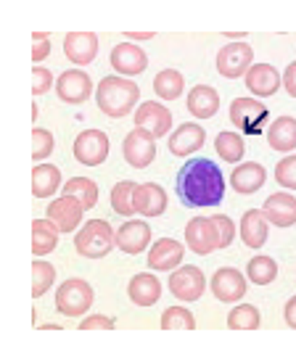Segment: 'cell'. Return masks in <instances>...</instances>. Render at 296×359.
I'll list each match as a JSON object with an SVG mask.
<instances>
[{
	"label": "cell",
	"instance_id": "6da1fadb",
	"mask_svg": "<svg viewBox=\"0 0 296 359\" xmlns=\"http://www.w3.org/2000/svg\"><path fill=\"white\" fill-rule=\"evenodd\" d=\"M175 191L185 206L206 209L222 203L225 196V177L212 158H191L185 161L175 177Z\"/></svg>",
	"mask_w": 296,
	"mask_h": 359
},
{
	"label": "cell",
	"instance_id": "7a4b0ae2",
	"mask_svg": "<svg viewBox=\"0 0 296 359\" xmlns=\"http://www.w3.org/2000/svg\"><path fill=\"white\" fill-rule=\"evenodd\" d=\"M137 98H140V88L133 79L127 77H103L95 88V103L101 114L112 116V119H122L135 109Z\"/></svg>",
	"mask_w": 296,
	"mask_h": 359
},
{
	"label": "cell",
	"instance_id": "3957f363",
	"mask_svg": "<svg viewBox=\"0 0 296 359\" xmlns=\"http://www.w3.org/2000/svg\"><path fill=\"white\" fill-rule=\"evenodd\" d=\"M116 246V233L106 219H90L85 222L77 238H74V248L77 254L85 259H103L109 257V251Z\"/></svg>",
	"mask_w": 296,
	"mask_h": 359
},
{
	"label": "cell",
	"instance_id": "277c9868",
	"mask_svg": "<svg viewBox=\"0 0 296 359\" xmlns=\"http://www.w3.org/2000/svg\"><path fill=\"white\" fill-rule=\"evenodd\" d=\"M93 285L80 280V278H69L58 285L56 291V312L64 317H82L90 312L93 306Z\"/></svg>",
	"mask_w": 296,
	"mask_h": 359
},
{
	"label": "cell",
	"instance_id": "5b68a950",
	"mask_svg": "<svg viewBox=\"0 0 296 359\" xmlns=\"http://www.w3.org/2000/svg\"><path fill=\"white\" fill-rule=\"evenodd\" d=\"M267 106L257 98H233L230 103V122L243 135H260L262 124L267 122Z\"/></svg>",
	"mask_w": 296,
	"mask_h": 359
},
{
	"label": "cell",
	"instance_id": "8992f818",
	"mask_svg": "<svg viewBox=\"0 0 296 359\" xmlns=\"http://www.w3.org/2000/svg\"><path fill=\"white\" fill-rule=\"evenodd\" d=\"M251 67H254V50L246 43H230L225 48H220V53H217V72H220V77H246V72Z\"/></svg>",
	"mask_w": 296,
	"mask_h": 359
},
{
	"label": "cell",
	"instance_id": "52a82bcc",
	"mask_svg": "<svg viewBox=\"0 0 296 359\" xmlns=\"http://www.w3.org/2000/svg\"><path fill=\"white\" fill-rule=\"evenodd\" d=\"M206 291L204 272L194 264H182L170 275V293L180 302H199Z\"/></svg>",
	"mask_w": 296,
	"mask_h": 359
},
{
	"label": "cell",
	"instance_id": "ba28073f",
	"mask_svg": "<svg viewBox=\"0 0 296 359\" xmlns=\"http://www.w3.org/2000/svg\"><path fill=\"white\" fill-rule=\"evenodd\" d=\"M122 154H125V161L135 169H146L148 164H154L156 158V137L146 130L135 127L133 133L125 135L122 140Z\"/></svg>",
	"mask_w": 296,
	"mask_h": 359
},
{
	"label": "cell",
	"instance_id": "9c48e42d",
	"mask_svg": "<svg viewBox=\"0 0 296 359\" xmlns=\"http://www.w3.org/2000/svg\"><path fill=\"white\" fill-rule=\"evenodd\" d=\"M74 158L85 167H98L109 158V135L101 130H85L74 140Z\"/></svg>",
	"mask_w": 296,
	"mask_h": 359
},
{
	"label": "cell",
	"instance_id": "30bf717a",
	"mask_svg": "<svg viewBox=\"0 0 296 359\" xmlns=\"http://www.w3.org/2000/svg\"><path fill=\"white\" fill-rule=\"evenodd\" d=\"M185 243L199 257H206V254L217 251L220 248V233H217L215 219L194 217L191 222L185 224Z\"/></svg>",
	"mask_w": 296,
	"mask_h": 359
},
{
	"label": "cell",
	"instance_id": "8fae6325",
	"mask_svg": "<svg viewBox=\"0 0 296 359\" xmlns=\"http://www.w3.org/2000/svg\"><path fill=\"white\" fill-rule=\"evenodd\" d=\"M56 93L64 103H85L93 95V79L90 74H85L82 69H67L64 74H58L56 79Z\"/></svg>",
	"mask_w": 296,
	"mask_h": 359
},
{
	"label": "cell",
	"instance_id": "7c38bea8",
	"mask_svg": "<svg viewBox=\"0 0 296 359\" xmlns=\"http://www.w3.org/2000/svg\"><path fill=\"white\" fill-rule=\"evenodd\" d=\"M85 206H82L80 198H74V196H58L56 201L48 203V219L51 222H56V227L61 233H72V230H77L82 222V217H85Z\"/></svg>",
	"mask_w": 296,
	"mask_h": 359
},
{
	"label": "cell",
	"instance_id": "4fadbf2b",
	"mask_svg": "<svg viewBox=\"0 0 296 359\" xmlns=\"http://www.w3.org/2000/svg\"><path fill=\"white\" fill-rule=\"evenodd\" d=\"M209 288H212L217 302L222 304L241 302L246 296V278L236 267H220L212 275V285Z\"/></svg>",
	"mask_w": 296,
	"mask_h": 359
},
{
	"label": "cell",
	"instance_id": "5bb4252c",
	"mask_svg": "<svg viewBox=\"0 0 296 359\" xmlns=\"http://www.w3.org/2000/svg\"><path fill=\"white\" fill-rule=\"evenodd\" d=\"M133 119H135V127L151 133L154 137H164V135H170L172 114H170L167 106H161V103H156V101L140 103V106L135 109V114H133Z\"/></svg>",
	"mask_w": 296,
	"mask_h": 359
},
{
	"label": "cell",
	"instance_id": "9a60e30c",
	"mask_svg": "<svg viewBox=\"0 0 296 359\" xmlns=\"http://www.w3.org/2000/svg\"><path fill=\"white\" fill-rule=\"evenodd\" d=\"M243 79H246V90L257 98H270L283 85V74L273 64H254Z\"/></svg>",
	"mask_w": 296,
	"mask_h": 359
},
{
	"label": "cell",
	"instance_id": "2e32d148",
	"mask_svg": "<svg viewBox=\"0 0 296 359\" xmlns=\"http://www.w3.org/2000/svg\"><path fill=\"white\" fill-rule=\"evenodd\" d=\"M167 143H170V154L172 156H191L196 154L199 148L206 143V133L201 124H194V122H185L180 124L175 133L167 137Z\"/></svg>",
	"mask_w": 296,
	"mask_h": 359
},
{
	"label": "cell",
	"instance_id": "e0dca14e",
	"mask_svg": "<svg viewBox=\"0 0 296 359\" xmlns=\"http://www.w3.org/2000/svg\"><path fill=\"white\" fill-rule=\"evenodd\" d=\"M112 67L116 74H125V77H135L143 74L148 67V56L133 43H119L112 48Z\"/></svg>",
	"mask_w": 296,
	"mask_h": 359
},
{
	"label": "cell",
	"instance_id": "ac0fdd59",
	"mask_svg": "<svg viewBox=\"0 0 296 359\" xmlns=\"http://www.w3.org/2000/svg\"><path fill=\"white\" fill-rule=\"evenodd\" d=\"M182 257H185L182 243H177L175 238H159L148 251V267L156 272H170L180 267Z\"/></svg>",
	"mask_w": 296,
	"mask_h": 359
},
{
	"label": "cell",
	"instance_id": "d6986e66",
	"mask_svg": "<svg viewBox=\"0 0 296 359\" xmlns=\"http://www.w3.org/2000/svg\"><path fill=\"white\" fill-rule=\"evenodd\" d=\"M151 243V224L140 219H127L116 230V248H122L125 254H143Z\"/></svg>",
	"mask_w": 296,
	"mask_h": 359
},
{
	"label": "cell",
	"instance_id": "ffe728a7",
	"mask_svg": "<svg viewBox=\"0 0 296 359\" xmlns=\"http://www.w3.org/2000/svg\"><path fill=\"white\" fill-rule=\"evenodd\" d=\"M64 53L72 64L85 67L98 53V34L95 32H69L64 37Z\"/></svg>",
	"mask_w": 296,
	"mask_h": 359
},
{
	"label": "cell",
	"instance_id": "44dd1931",
	"mask_svg": "<svg viewBox=\"0 0 296 359\" xmlns=\"http://www.w3.org/2000/svg\"><path fill=\"white\" fill-rule=\"evenodd\" d=\"M262 212L267 222H273L275 227H291L296 224V198L291 193H273L267 196Z\"/></svg>",
	"mask_w": 296,
	"mask_h": 359
},
{
	"label": "cell",
	"instance_id": "7402d4cb",
	"mask_svg": "<svg viewBox=\"0 0 296 359\" xmlns=\"http://www.w3.org/2000/svg\"><path fill=\"white\" fill-rule=\"evenodd\" d=\"M135 212L143 217H161L167 212V193L156 182H143L135 188Z\"/></svg>",
	"mask_w": 296,
	"mask_h": 359
},
{
	"label": "cell",
	"instance_id": "603a6c76",
	"mask_svg": "<svg viewBox=\"0 0 296 359\" xmlns=\"http://www.w3.org/2000/svg\"><path fill=\"white\" fill-rule=\"evenodd\" d=\"M264 180H267V172H264L262 164L246 161V164H238V167L233 169L230 185H233V191L241 193V196H251V193H257L262 188Z\"/></svg>",
	"mask_w": 296,
	"mask_h": 359
},
{
	"label": "cell",
	"instance_id": "cb8c5ba5",
	"mask_svg": "<svg viewBox=\"0 0 296 359\" xmlns=\"http://www.w3.org/2000/svg\"><path fill=\"white\" fill-rule=\"evenodd\" d=\"M127 296L137 306H154L161 299V283L151 272H137L127 285Z\"/></svg>",
	"mask_w": 296,
	"mask_h": 359
},
{
	"label": "cell",
	"instance_id": "d4e9b609",
	"mask_svg": "<svg viewBox=\"0 0 296 359\" xmlns=\"http://www.w3.org/2000/svg\"><path fill=\"white\" fill-rule=\"evenodd\" d=\"M267 233H270V227H267L264 212L249 209V212L243 214V219H241V241H243V246L262 248L267 243Z\"/></svg>",
	"mask_w": 296,
	"mask_h": 359
},
{
	"label": "cell",
	"instance_id": "484cf974",
	"mask_svg": "<svg viewBox=\"0 0 296 359\" xmlns=\"http://www.w3.org/2000/svg\"><path fill=\"white\" fill-rule=\"evenodd\" d=\"M267 146L278 154H288L296 148V116H278L267 127Z\"/></svg>",
	"mask_w": 296,
	"mask_h": 359
},
{
	"label": "cell",
	"instance_id": "4316f807",
	"mask_svg": "<svg viewBox=\"0 0 296 359\" xmlns=\"http://www.w3.org/2000/svg\"><path fill=\"white\" fill-rule=\"evenodd\" d=\"M188 111L199 119H212L220 111V93L209 85H196L188 93Z\"/></svg>",
	"mask_w": 296,
	"mask_h": 359
},
{
	"label": "cell",
	"instance_id": "83f0119b",
	"mask_svg": "<svg viewBox=\"0 0 296 359\" xmlns=\"http://www.w3.org/2000/svg\"><path fill=\"white\" fill-rule=\"evenodd\" d=\"M61 188V169L53 164H34L32 169V196L34 198H51Z\"/></svg>",
	"mask_w": 296,
	"mask_h": 359
},
{
	"label": "cell",
	"instance_id": "f1b7e54d",
	"mask_svg": "<svg viewBox=\"0 0 296 359\" xmlns=\"http://www.w3.org/2000/svg\"><path fill=\"white\" fill-rule=\"evenodd\" d=\"M58 230L56 222L51 219H32V254L34 257H46L58 246Z\"/></svg>",
	"mask_w": 296,
	"mask_h": 359
},
{
	"label": "cell",
	"instance_id": "f546056e",
	"mask_svg": "<svg viewBox=\"0 0 296 359\" xmlns=\"http://www.w3.org/2000/svg\"><path fill=\"white\" fill-rule=\"evenodd\" d=\"M215 151L217 156L222 158V161H228V164H238L243 154H246V143H243V137L238 133H220L215 137Z\"/></svg>",
	"mask_w": 296,
	"mask_h": 359
},
{
	"label": "cell",
	"instance_id": "4dcf8cb0",
	"mask_svg": "<svg viewBox=\"0 0 296 359\" xmlns=\"http://www.w3.org/2000/svg\"><path fill=\"white\" fill-rule=\"evenodd\" d=\"M182 90H185V79L177 69H164L156 74L154 79V93L159 95L161 101H175V98H180Z\"/></svg>",
	"mask_w": 296,
	"mask_h": 359
},
{
	"label": "cell",
	"instance_id": "1f68e13d",
	"mask_svg": "<svg viewBox=\"0 0 296 359\" xmlns=\"http://www.w3.org/2000/svg\"><path fill=\"white\" fill-rule=\"evenodd\" d=\"M135 182L133 180H125V182H116L114 188H112V209H114L119 217H133L135 214Z\"/></svg>",
	"mask_w": 296,
	"mask_h": 359
},
{
	"label": "cell",
	"instance_id": "d6a6232c",
	"mask_svg": "<svg viewBox=\"0 0 296 359\" xmlns=\"http://www.w3.org/2000/svg\"><path fill=\"white\" fill-rule=\"evenodd\" d=\"M246 278H249L254 285H270V283L278 278V264H275V259L254 257L249 264H246Z\"/></svg>",
	"mask_w": 296,
	"mask_h": 359
},
{
	"label": "cell",
	"instance_id": "836d02e7",
	"mask_svg": "<svg viewBox=\"0 0 296 359\" xmlns=\"http://www.w3.org/2000/svg\"><path fill=\"white\" fill-rule=\"evenodd\" d=\"M64 193L80 198L85 209H93V206L98 203V185H95L90 177H72L67 185H64Z\"/></svg>",
	"mask_w": 296,
	"mask_h": 359
},
{
	"label": "cell",
	"instance_id": "e575fe53",
	"mask_svg": "<svg viewBox=\"0 0 296 359\" xmlns=\"http://www.w3.org/2000/svg\"><path fill=\"white\" fill-rule=\"evenodd\" d=\"M262 317H260V309L254 304H241V306H233L228 314V327L233 330H254L260 327Z\"/></svg>",
	"mask_w": 296,
	"mask_h": 359
},
{
	"label": "cell",
	"instance_id": "d590c367",
	"mask_svg": "<svg viewBox=\"0 0 296 359\" xmlns=\"http://www.w3.org/2000/svg\"><path fill=\"white\" fill-rule=\"evenodd\" d=\"M53 280H56V267L43 262L40 257L34 259L32 262V296L34 299H40V296L53 285Z\"/></svg>",
	"mask_w": 296,
	"mask_h": 359
},
{
	"label": "cell",
	"instance_id": "8d00e7d4",
	"mask_svg": "<svg viewBox=\"0 0 296 359\" xmlns=\"http://www.w3.org/2000/svg\"><path fill=\"white\" fill-rule=\"evenodd\" d=\"M159 323L164 330H194L196 327L194 314H191V309H185V306H170V309H164Z\"/></svg>",
	"mask_w": 296,
	"mask_h": 359
},
{
	"label": "cell",
	"instance_id": "74e56055",
	"mask_svg": "<svg viewBox=\"0 0 296 359\" xmlns=\"http://www.w3.org/2000/svg\"><path fill=\"white\" fill-rule=\"evenodd\" d=\"M53 154V135L48 130H40L34 127L32 130V158L37 164H43V158H48Z\"/></svg>",
	"mask_w": 296,
	"mask_h": 359
},
{
	"label": "cell",
	"instance_id": "f35d334b",
	"mask_svg": "<svg viewBox=\"0 0 296 359\" xmlns=\"http://www.w3.org/2000/svg\"><path fill=\"white\" fill-rule=\"evenodd\" d=\"M275 180H278L283 188H288V191H296V156H285L278 161Z\"/></svg>",
	"mask_w": 296,
	"mask_h": 359
},
{
	"label": "cell",
	"instance_id": "ab89813d",
	"mask_svg": "<svg viewBox=\"0 0 296 359\" xmlns=\"http://www.w3.org/2000/svg\"><path fill=\"white\" fill-rule=\"evenodd\" d=\"M212 219H215L217 233H220V248H228L230 243H233V238H236V224H233V219L225 217V214H215Z\"/></svg>",
	"mask_w": 296,
	"mask_h": 359
},
{
	"label": "cell",
	"instance_id": "60d3db41",
	"mask_svg": "<svg viewBox=\"0 0 296 359\" xmlns=\"http://www.w3.org/2000/svg\"><path fill=\"white\" fill-rule=\"evenodd\" d=\"M53 85V74L46 67H34L32 69V95H46Z\"/></svg>",
	"mask_w": 296,
	"mask_h": 359
},
{
	"label": "cell",
	"instance_id": "b9f144b4",
	"mask_svg": "<svg viewBox=\"0 0 296 359\" xmlns=\"http://www.w3.org/2000/svg\"><path fill=\"white\" fill-rule=\"evenodd\" d=\"M48 56H51V37H48V32H34L32 34V61L40 64V61Z\"/></svg>",
	"mask_w": 296,
	"mask_h": 359
},
{
	"label": "cell",
	"instance_id": "7bdbcfd3",
	"mask_svg": "<svg viewBox=\"0 0 296 359\" xmlns=\"http://www.w3.org/2000/svg\"><path fill=\"white\" fill-rule=\"evenodd\" d=\"M82 330H95V327H114V320L112 317H106V314H90V317H85L80 323Z\"/></svg>",
	"mask_w": 296,
	"mask_h": 359
},
{
	"label": "cell",
	"instance_id": "ee69618b",
	"mask_svg": "<svg viewBox=\"0 0 296 359\" xmlns=\"http://www.w3.org/2000/svg\"><path fill=\"white\" fill-rule=\"evenodd\" d=\"M283 88L291 98H296V61H291L288 69L283 72Z\"/></svg>",
	"mask_w": 296,
	"mask_h": 359
},
{
	"label": "cell",
	"instance_id": "f6af8a7d",
	"mask_svg": "<svg viewBox=\"0 0 296 359\" xmlns=\"http://www.w3.org/2000/svg\"><path fill=\"white\" fill-rule=\"evenodd\" d=\"M283 317H285V325L296 327V296L288 299V304H285V309H283Z\"/></svg>",
	"mask_w": 296,
	"mask_h": 359
},
{
	"label": "cell",
	"instance_id": "bcb514c9",
	"mask_svg": "<svg viewBox=\"0 0 296 359\" xmlns=\"http://www.w3.org/2000/svg\"><path fill=\"white\" fill-rule=\"evenodd\" d=\"M130 40H151L154 37V32H125Z\"/></svg>",
	"mask_w": 296,
	"mask_h": 359
},
{
	"label": "cell",
	"instance_id": "7dc6e473",
	"mask_svg": "<svg viewBox=\"0 0 296 359\" xmlns=\"http://www.w3.org/2000/svg\"><path fill=\"white\" fill-rule=\"evenodd\" d=\"M225 37H230V40H243L246 37V32H222Z\"/></svg>",
	"mask_w": 296,
	"mask_h": 359
}]
</instances>
